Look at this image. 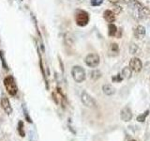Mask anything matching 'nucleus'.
Wrapping results in <instances>:
<instances>
[{"label": "nucleus", "mask_w": 150, "mask_h": 141, "mask_svg": "<svg viewBox=\"0 0 150 141\" xmlns=\"http://www.w3.org/2000/svg\"><path fill=\"white\" fill-rule=\"evenodd\" d=\"M129 141H136L135 139H130V140H129Z\"/></svg>", "instance_id": "26"}, {"label": "nucleus", "mask_w": 150, "mask_h": 141, "mask_svg": "<svg viewBox=\"0 0 150 141\" xmlns=\"http://www.w3.org/2000/svg\"><path fill=\"white\" fill-rule=\"evenodd\" d=\"M132 72H133V70L129 68V67H125L121 72L122 78H123V79H129L131 77V75H132Z\"/></svg>", "instance_id": "12"}, {"label": "nucleus", "mask_w": 150, "mask_h": 141, "mask_svg": "<svg viewBox=\"0 0 150 141\" xmlns=\"http://www.w3.org/2000/svg\"><path fill=\"white\" fill-rule=\"evenodd\" d=\"M89 20H90L89 14L86 11L78 9L75 13V22L79 26H86L89 23Z\"/></svg>", "instance_id": "2"}, {"label": "nucleus", "mask_w": 150, "mask_h": 141, "mask_svg": "<svg viewBox=\"0 0 150 141\" xmlns=\"http://www.w3.org/2000/svg\"><path fill=\"white\" fill-rule=\"evenodd\" d=\"M102 91H103V93L105 94V95L111 96V95H114V94H115V89L114 87L112 86V85L105 84V85H103V87H102Z\"/></svg>", "instance_id": "11"}, {"label": "nucleus", "mask_w": 150, "mask_h": 141, "mask_svg": "<svg viewBox=\"0 0 150 141\" xmlns=\"http://www.w3.org/2000/svg\"><path fill=\"white\" fill-rule=\"evenodd\" d=\"M112 11H114L115 14H118L121 11V8L119 6H117L116 4H115L114 5V9H112Z\"/></svg>", "instance_id": "22"}, {"label": "nucleus", "mask_w": 150, "mask_h": 141, "mask_svg": "<svg viewBox=\"0 0 150 141\" xmlns=\"http://www.w3.org/2000/svg\"><path fill=\"white\" fill-rule=\"evenodd\" d=\"M0 59H1V61H2L3 68L6 70H8V66L6 64V60H5V56H4V52L3 51H0Z\"/></svg>", "instance_id": "19"}, {"label": "nucleus", "mask_w": 150, "mask_h": 141, "mask_svg": "<svg viewBox=\"0 0 150 141\" xmlns=\"http://www.w3.org/2000/svg\"><path fill=\"white\" fill-rule=\"evenodd\" d=\"M22 108H23V115H25V120L28 122V123H33V120H32V119L30 118L29 114H28V110H27V108H26L25 105H23Z\"/></svg>", "instance_id": "16"}, {"label": "nucleus", "mask_w": 150, "mask_h": 141, "mask_svg": "<svg viewBox=\"0 0 150 141\" xmlns=\"http://www.w3.org/2000/svg\"><path fill=\"white\" fill-rule=\"evenodd\" d=\"M124 2H129V1H131V0H123Z\"/></svg>", "instance_id": "25"}, {"label": "nucleus", "mask_w": 150, "mask_h": 141, "mask_svg": "<svg viewBox=\"0 0 150 141\" xmlns=\"http://www.w3.org/2000/svg\"><path fill=\"white\" fill-rule=\"evenodd\" d=\"M4 87L6 88L7 92L12 97H15L18 93V87L15 81V78H14L12 75H8L4 78Z\"/></svg>", "instance_id": "1"}, {"label": "nucleus", "mask_w": 150, "mask_h": 141, "mask_svg": "<svg viewBox=\"0 0 150 141\" xmlns=\"http://www.w3.org/2000/svg\"><path fill=\"white\" fill-rule=\"evenodd\" d=\"M145 33H146V31H145V28L143 26H136L134 31H133L134 37L136 38V39H138V40H142L143 38L145 36Z\"/></svg>", "instance_id": "9"}, {"label": "nucleus", "mask_w": 150, "mask_h": 141, "mask_svg": "<svg viewBox=\"0 0 150 141\" xmlns=\"http://www.w3.org/2000/svg\"><path fill=\"white\" fill-rule=\"evenodd\" d=\"M81 101H82V103H83L84 105H86V107H89V108H94V107H96V105H97L96 101L94 100V98H92L86 91H83L82 92Z\"/></svg>", "instance_id": "5"}, {"label": "nucleus", "mask_w": 150, "mask_h": 141, "mask_svg": "<svg viewBox=\"0 0 150 141\" xmlns=\"http://www.w3.org/2000/svg\"><path fill=\"white\" fill-rule=\"evenodd\" d=\"M148 114H149V110H146L145 112H144L143 114L137 116V121H139V122H144L145 120V119H146V117L148 116Z\"/></svg>", "instance_id": "18"}, {"label": "nucleus", "mask_w": 150, "mask_h": 141, "mask_svg": "<svg viewBox=\"0 0 150 141\" xmlns=\"http://www.w3.org/2000/svg\"><path fill=\"white\" fill-rule=\"evenodd\" d=\"M0 105H1L2 109L5 111V113L8 115H11L13 109H12V106L11 105V102H9L8 98L6 96H2L1 98V101H0Z\"/></svg>", "instance_id": "7"}, {"label": "nucleus", "mask_w": 150, "mask_h": 141, "mask_svg": "<svg viewBox=\"0 0 150 141\" xmlns=\"http://www.w3.org/2000/svg\"><path fill=\"white\" fill-rule=\"evenodd\" d=\"M119 52V47L117 43H112L109 47V54L110 56H116L118 55Z\"/></svg>", "instance_id": "14"}, {"label": "nucleus", "mask_w": 150, "mask_h": 141, "mask_svg": "<svg viewBox=\"0 0 150 141\" xmlns=\"http://www.w3.org/2000/svg\"><path fill=\"white\" fill-rule=\"evenodd\" d=\"M129 68L135 73H139L143 69V63L140 58H133L129 60Z\"/></svg>", "instance_id": "6"}, {"label": "nucleus", "mask_w": 150, "mask_h": 141, "mask_svg": "<svg viewBox=\"0 0 150 141\" xmlns=\"http://www.w3.org/2000/svg\"><path fill=\"white\" fill-rule=\"evenodd\" d=\"M122 79H123V78H122L121 74H117V75H115V76H114V77L112 78V80L114 82H120Z\"/></svg>", "instance_id": "23"}, {"label": "nucleus", "mask_w": 150, "mask_h": 141, "mask_svg": "<svg viewBox=\"0 0 150 141\" xmlns=\"http://www.w3.org/2000/svg\"><path fill=\"white\" fill-rule=\"evenodd\" d=\"M120 118H121V120L125 122H128L132 119V112H131V109L129 106H125L123 109L121 110Z\"/></svg>", "instance_id": "8"}, {"label": "nucleus", "mask_w": 150, "mask_h": 141, "mask_svg": "<svg viewBox=\"0 0 150 141\" xmlns=\"http://www.w3.org/2000/svg\"><path fill=\"white\" fill-rule=\"evenodd\" d=\"M102 3H103V0H91V1H90V4L92 5L93 7L100 6Z\"/></svg>", "instance_id": "20"}, {"label": "nucleus", "mask_w": 150, "mask_h": 141, "mask_svg": "<svg viewBox=\"0 0 150 141\" xmlns=\"http://www.w3.org/2000/svg\"><path fill=\"white\" fill-rule=\"evenodd\" d=\"M101 76V73L100 70H92L90 73V78L93 79V80H97Z\"/></svg>", "instance_id": "17"}, {"label": "nucleus", "mask_w": 150, "mask_h": 141, "mask_svg": "<svg viewBox=\"0 0 150 141\" xmlns=\"http://www.w3.org/2000/svg\"><path fill=\"white\" fill-rule=\"evenodd\" d=\"M17 132L19 135L21 137H25V124H23V120H19L18 124H17Z\"/></svg>", "instance_id": "13"}, {"label": "nucleus", "mask_w": 150, "mask_h": 141, "mask_svg": "<svg viewBox=\"0 0 150 141\" xmlns=\"http://www.w3.org/2000/svg\"><path fill=\"white\" fill-rule=\"evenodd\" d=\"M108 33H109V36L111 37H114L116 35V32H117V27L115 25H114V24H110L109 26H108Z\"/></svg>", "instance_id": "15"}, {"label": "nucleus", "mask_w": 150, "mask_h": 141, "mask_svg": "<svg viewBox=\"0 0 150 141\" xmlns=\"http://www.w3.org/2000/svg\"><path fill=\"white\" fill-rule=\"evenodd\" d=\"M84 62H86V64L88 66V67L96 68L100 62V56L96 53H90L86 56Z\"/></svg>", "instance_id": "4"}, {"label": "nucleus", "mask_w": 150, "mask_h": 141, "mask_svg": "<svg viewBox=\"0 0 150 141\" xmlns=\"http://www.w3.org/2000/svg\"><path fill=\"white\" fill-rule=\"evenodd\" d=\"M103 17H104L106 22H108L109 24H112L115 21V14L114 13V11H111V9L105 11L104 13H103Z\"/></svg>", "instance_id": "10"}, {"label": "nucleus", "mask_w": 150, "mask_h": 141, "mask_svg": "<svg viewBox=\"0 0 150 141\" xmlns=\"http://www.w3.org/2000/svg\"><path fill=\"white\" fill-rule=\"evenodd\" d=\"M137 50H138V47L136 46L135 44H133V43H131V45L129 46V52L131 54H135L136 52H137Z\"/></svg>", "instance_id": "21"}, {"label": "nucleus", "mask_w": 150, "mask_h": 141, "mask_svg": "<svg viewBox=\"0 0 150 141\" xmlns=\"http://www.w3.org/2000/svg\"><path fill=\"white\" fill-rule=\"evenodd\" d=\"M71 75L75 82L82 83L86 80V72L81 66H74L71 70Z\"/></svg>", "instance_id": "3"}, {"label": "nucleus", "mask_w": 150, "mask_h": 141, "mask_svg": "<svg viewBox=\"0 0 150 141\" xmlns=\"http://www.w3.org/2000/svg\"><path fill=\"white\" fill-rule=\"evenodd\" d=\"M109 1L111 2V3H112V4H116V3H118L120 0H109Z\"/></svg>", "instance_id": "24"}]
</instances>
